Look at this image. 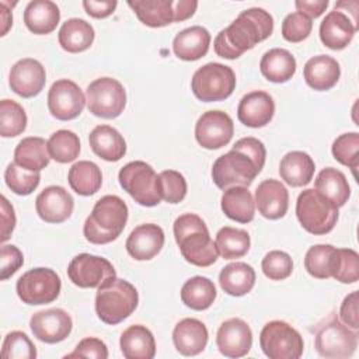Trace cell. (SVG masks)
Segmentation results:
<instances>
[{"label": "cell", "mask_w": 359, "mask_h": 359, "mask_svg": "<svg viewBox=\"0 0 359 359\" xmlns=\"http://www.w3.org/2000/svg\"><path fill=\"white\" fill-rule=\"evenodd\" d=\"M266 158V149L257 137L238 139L230 151L216 158L212 180L220 189L230 187H250L261 172Z\"/></svg>", "instance_id": "1"}, {"label": "cell", "mask_w": 359, "mask_h": 359, "mask_svg": "<svg viewBox=\"0 0 359 359\" xmlns=\"http://www.w3.org/2000/svg\"><path fill=\"white\" fill-rule=\"evenodd\" d=\"M175 241L184 259L195 266L206 268L217 261L219 251L210 238L208 226L195 213L178 216L172 226Z\"/></svg>", "instance_id": "2"}, {"label": "cell", "mask_w": 359, "mask_h": 359, "mask_svg": "<svg viewBox=\"0 0 359 359\" xmlns=\"http://www.w3.org/2000/svg\"><path fill=\"white\" fill-rule=\"evenodd\" d=\"M128 206L116 195L100 198L86 219L83 233L91 244H108L116 240L128 222Z\"/></svg>", "instance_id": "3"}, {"label": "cell", "mask_w": 359, "mask_h": 359, "mask_svg": "<svg viewBox=\"0 0 359 359\" xmlns=\"http://www.w3.org/2000/svg\"><path fill=\"white\" fill-rule=\"evenodd\" d=\"M139 293L136 287L121 278H111L97 287L95 313L98 318L115 325L128 318L137 307Z\"/></svg>", "instance_id": "4"}, {"label": "cell", "mask_w": 359, "mask_h": 359, "mask_svg": "<svg viewBox=\"0 0 359 359\" xmlns=\"http://www.w3.org/2000/svg\"><path fill=\"white\" fill-rule=\"evenodd\" d=\"M273 31L272 15L259 7L241 11L237 18L222 34L229 45L240 55L252 49L257 43L271 36Z\"/></svg>", "instance_id": "5"}, {"label": "cell", "mask_w": 359, "mask_h": 359, "mask_svg": "<svg viewBox=\"0 0 359 359\" xmlns=\"http://www.w3.org/2000/svg\"><path fill=\"white\" fill-rule=\"evenodd\" d=\"M314 348L323 358H349L358 348V331L345 325L335 313L316 325Z\"/></svg>", "instance_id": "6"}, {"label": "cell", "mask_w": 359, "mask_h": 359, "mask_svg": "<svg viewBox=\"0 0 359 359\" xmlns=\"http://www.w3.org/2000/svg\"><path fill=\"white\" fill-rule=\"evenodd\" d=\"M296 216L306 231L314 236H323L335 227L338 208L314 188H307L297 196Z\"/></svg>", "instance_id": "7"}, {"label": "cell", "mask_w": 359, "mask_h": 359, "mask_svg": "<svg viewBox=\"0 0 359 359\" xmlns=\"http://www.w3.org/2000/svg\"><path fill=\"white\" fill-rule=\"evenodd\" d=\"M123 191L142 206H156L161 201L158 174L144 161L136 160L125 164L118 174Z\"/></svg>", "instance_id": "8"}, {"label": "cell", "mask_w": 359, "mask_h": 359, "mask_svg": "<svg viewBox=\"0 0 359 359\" xmlns=\"http://www.w3.org/2000/svg\"><path fill=\"white\" fill-rule=\"evenodd\" d=\"M191 88L194 95L203 102L223 101L236 88V74L230 66L210 62L194 73Z\"/></svg>", "instance_id": "9"}, {"label": "cell", "mask_w": 359, "mask_h": 359, "mask_svg": "<svg viewBox=\"0 0 359 359\" xmlns=\"http://www.w3.org/2000/svg\"><path fill=\"white\" fill-rule=\"evenodd\" d=\"M259 346L269 359H299L303 355L304 342L300 332L290 324L273 320L261 330Z\"/></svg>", "instance_id": "10"}, {"label": "cell", "mask_w": 359, "mask_h": 359, "mask_svg": "<svg viewBox=\"0 0 359 359\" xmlns=\"http://www.w3.org/2000/svg\"><path fill=\"white\" fill-rule=\"evenodd\" d=\"M88 111L104 119L118 118L126 107V91L112 77H100L91 81L86 90Z\"/></svg>", "instance_id": "11"}, {"label": "cell", "mask_w": 359, "mask_h": 359, "mask_svg": "<svg viewBox=\"0 0 359 359\" xmlns=\"http://www.w3.org/2000/svg\"><path fill=\"white\" fill-rule=\"evenodd\" d=\"M62 282L59 275L50 268H34L22 273L15 285L17 294L22 303L41 306L52 303L60 293Z\"/></svg>", "instance_id": "12"}, {"label": "cell", "mask_w": 359, "mask_h": 359, "mask_svg": "<svg viewBox=\"0 0 359 359\" xmlns=\"http://www.w3.org/2000/svg\"><path fill=\"white\" fill-rule=\"evenodd\" d=\"M67 276L76 286L91 289L98 287L111 278H115L116 272L107 258L83 252L70 261L67 266Z\"/></svg>", "instance_id": "13"}, {"label": "cell", "mask_w": 359, "mask_h": 359, "mask_svg": "<svg viewBox=\"0 0 359 359\" xmlns=\"http://www.w3.org/2000/svg\"><path fill=\"white\" fill-rule=\"evenodd\" d=\"M86 101L81 88L69 79L55 81L48 93V109L59 121L77 118L83 112Z\"/></svg>", "instance_id": "14"}, {"label": "cell", "mask_w": 359, "mask_h": 359, "mask_svg": "<svg viewBox=\"0 0 359 359\" xmlns=\"http://www.w3.org/2000/svg\"><path fill=\"white\" fill-rule=\"evenodd\" d=\"M234 123L230 115L223 111H206L195 123V139L203 149L216 150L231 140Z\"/></svg>", "instance_id": "15"}, {"label": "cell", "mask_w": 359, "mask_h": 359, "mask_svg": "<svg viewBox=\"0 0 359 359\" xmlns=\"http://www.w3.org/2000/svg\"><path fill=\"white\" fill-rule=\"evenodd\" d=\"M29 327L35 338L45 344L65 341L73 328V320L63 309H48L32 314Z\"/></svg>", "instance_id": "16"}, {"label": "cell", "mask_w": 359, "mask_h": 359, "mask_svg": "<svg viewBox=\"0 0 359 359\" xmlns=\"http://www.w3.org/2000/svg\"><path fill=\"white\" fill-rule=\"evenodd\" d=\"M46 83V73L42 63L32 57H24L13 65L8 76L11 90L22 98L38 95Z\"/></svg>", "instance_id": "17"}, {"label": "cell", "mask_w": 359, "mask_h": 359, "mask_svg": "<svg viewBox=\"0 0 359 359\" xmlns=\"http://www.w3.org/2000/svg\"><path fill=\"white\" fill-rule=\"evenodd\" d=\"M216 345L222 355L227 358L245 356L252 346V331L241 318H229L217 330Z\"/></svg>", "instance_id": "18"}, {"label": "cell", "mask_w": 359, "mask_h": 359, "mask_svg": "<svg viewBox=\"0 0 359 359\" xmlns=\"http://www.w3.org/2000/svg\"><path fill=\"white\" fill-rule=\"evenodd\" d=\"M74 208L73 196L59 185L46 187L35 199L38 216L46 223H62L67 220Z\"/></svg>", "instance_id": "19"}, {"label": "cell", "mask_w": 359, "mask_h": 359, "mask_svg": "<svg viewBox=\"0 0 359 359\" xmlns=\"http://www.w3.org/2000/svg\"><path fill=\"white\" fill-rule=\"evenodd\" d=\"M164 240V231L160 226L143 223L130 231L125 247L128 254L136 261H149L161 251Z\"/></svg>", "instance_id": "20"}, {"label": "cell", "mask_w": 359, "mask_h": 359, "mask_svg": "<svg viewBox=\"0 0 359 359\" xmlns=\"http://www.w3.org/2000/svg\"><path fill=\"white\" fill-rule=\"evenodd\" d=\"M255 206L258 212L269 220L280 219L289 208V192L286 187L273 178L264 180L255 189Z\"/></svg>", "instance_id": "21"}, {"label": "cell", "mask_w": 359, "mask_h": 359, "mask_svg": "<svg viewBox=\"0 0 359 359\" xmlns=\"http://www.w3.org/2000/svg\"><path fill=\"white\" fill-rule=\"evenodd\" d=\"M275 114L273 98L266 91H251L245 94L237 107L238 121L248 128L268 125Z\"/></svg>", "instance_id": "22"}, {"label": "cell", "mask_w": 359, "mask_h": 359, "mask_svg": "<svg viewBox=\"0 0 359 359\" xmlns=\"http://www.w3.org/2000/svg\"><path fill=\"white\" fill-rule=\"evenodd\" d=\"M356 29L358 27L352 22L348 14L339 10H332L320 24V39L327 48L341 50L351 43Z\"/></svg>", "instance_id": "23"}, {"label": "cell", "mask_w": 359, "mask_h": 359, "mask_svg": "<svg viewBox=\"0 0 359 359\" xmlns=\"http://www.w3.org/2000/svg\"><path fill=\"white\" fill-rule=\"evenodd\" d=\"M208 328L198 318H182L172 331L175 349L184 356L199 355L208 344Z\"/></svg>", "instance_id": "24"}, {"label": "cell", "mask_w": 359, "mask_h": 359, "mask_svg": "<svg viewBox=\"0 0 359 359\" xmlns=\"http://www.w3.org/2000/svg\"><path fill=\"white\" fill-rule=\"evenodd\" d=\"M303 76L307 86L313 90L327 91L338 83L341 67L337 59L328 55H317L306 62Z\"/></svg>", "instance_id": "25"}, {"label": "cell", "mask_w": 359, "mask_h": 359, "mask_svg": "<svg viewBox=\"0 0 359 359\" xmlns=\"http://www.w3.org/2000/svg\"><path fill=\"white\" fill-rule=\"evenodd\" d=\"M210 45V34L201 25H194L180 31L172 41V50L181 60L192 62L203 57Z\"/></svg>", "instance_id": "26"}, {"label": "cell", "mask_w": 359, "mask_h": 359, "mask_svg": "<svg viewBox=\"0 0 359 359\" xmlns=\"http://www.w3.org/2000/svg\"><path fill=\"white\" fill-rule=\"evenodd\" d=\"M91 150L105 161H118L126 153L123 136L109 125L95 126L88 136Z\"/></svg>", "instance_id": "27"}, {"label": "cell", "mask_w": 359, "mask_h": 359, "mask_svg": "<svg viewBox=\"0 0 359 359\" xmlns=\"http://www.w3.org/2000/svg\"><path fill=\"white\" fill-rule=\"evenodd\" d=\"M119 346L126 359H151L156 355L154 337L151 331L142 324L128 327L121 335Z\"/></svg>", "instance_id": "28"}, {"label": "cell", "mask_w": 359, "mask_h": 359, "mask_svg": "<svg viewBox=\"0 0 359 359\" xmlns=\"http://www.w3.org/2000/svg\"><path fill=\"white\" fill-rule=\"evenodd\" d=\"M59 7L50 0L29 1L24 10V24L36 35L50 34L59 24Z\"/></svg>", "instance_id": "29"}, {"label": "cell", "mask_w": 359, "mask_h": 359, "mask_svg": "<svg viewBox=\"0 0 359 359\" xmlns=\"http://www.w3.org/2000/svg\"><path fill=\"white\" fill-rule=\"evenodd\" d=\"M316 164L313 158L299 150L286 153L279 164L280 178L290 187H304L307 185L314 175Z\"/></svg>", "instance_id": "30"}, {"label": "cell", "mask_w": 359, "mask_h": 359, "mask_svg": "<svg viewBox=\"0 0 359 359\" xmlns=\"http://www.w3.org/2000/svg\"><path fill=\"white\" fill-rule=\"evenodd\" d=\"M223 213L238 223H250L255 216V201L247 187H230L222 195Z\"/></svg>", "instance_id": "31"}, {"label": "cell", "mask_w": 359, "mask_h": 359, "mask_svg": "<svg viewBox=\"0 0 359 359\" xmlns=\"http://www.w3.org/2000/svg\"><path fill=\"white\" fill-rule=\"evenodd\" d=\"M259 70L272 83H286L296 73V59L287 49L273 48L262 55Z\"/></svg>", "instance_id": "32"}, {"label": "cell", "mask_w": 359, "mask_h": 359, "mask_svg": "<svg viewBox=\"0 0 359 359\" xmlns=\"http://www.w3.org/2000/svg\"><path fill=\"white\" fill-rule=\"evenodd\" d=\"M128 6L147 27L160 28L175 22L174 0H135L128 1Z\"/></svg>", "instance_id": "33"}, {"label": "cell", "mask_w": 359, "mask_h": 359, "mask_svg": "<svg viewBox=\"0 0 359 359\" xmlns=\"http://www.w3.org/2000/svg\"><path fill=\"white\" fill-rule=\"evenodd\" d=\"M219 283L224 293L236 297L244 296L255 285V271L245 262H231L220 271Z\"/></svg>", "instance_id": "34"}, {"label": "cell", "mask_w": 359, "mask_h": 359, "mask_svg": "<svg viewBox=\"0 0 359 359\" xmlns=\"http://www.w3.org/2000/svg\"><path fill=\"white\" fill-rule=\"evenodd\" d=\"M94 28L90 22L81 18H70L63 22L59 29V45L70 53L87 50L94 42Z\"/></svg>", "instance_id": "35"}, {"label": "cell", "mask_w": 359, "mask_h": 359, "mask_svg": "<svg viewBox=\"0 0 359 359\" xmlns=\"http://www.w3.org/2000/svg\"><path fill=\"white\" fill-rule=\"evenodd\" d=\"M314 189L337 208L344 206L351 196V188L345 174L334 167H327L318 172L314 181Z\"/></svg>", "instance_id": "36"}, {"label": "cell", "mask_w": 359, "mask_h": 359, "mask_svg": "<svg viewBox=\"0 0 359 359\" xmlns=\"http://www.w3.org/2000/svg\"><path fill=\"white\" fill-rule=\"evenodd\" d=\"M50 154L48 142L38 136H28L20 140L14 150V161L31 171H41L48 167Z\"/></svg>", "instance_id": "37"}, {"label": "cell", "mask_w": 359, "mask_h": 359, "mask_svg": "<svg viewBox=\"0 0 359 359\" xmlns=\"http://www.w3.org/2000/svg\"><path fill=\"white\" fill-rule=\"evenodd\" d=\"M67 180L70 188L76 194L81 196H90L101 188L102 174L95 163L81 160L70 167Z\"/></svg>", "instance_id": "38"}, {"label": "cell", "mask_w": 359, "mask_h": 359, "mask_svg": "<svg viewBox=\"0 0 359 359\" xmlns=\"http://www.w3.org/2000/svg\"><path fill=\"white\" fill-rule=\"evenodd\" d=\"M216 294L215 283L205 276L189 278L181 287L182 303L196 311L209 309L213 304Z\"/></svg>", "instance_id": "39"}, {"label": "cell", "mask_w": 359, "mask_h": 359, "mask_svg": "<svg viewBox=\"0 0 359 359\" xmlns=\"http://www.w3.org/2000/svg\"><path fill=\"white\" fill-rule=\"evenodd\" d=\"M216 247L224 259H236L244 257L251 245L250 234L243 229L230 226L222 227L216 234Z\"/></svg>", "instance_id": "40"}, {"label": "cell", "mask_w": 359, "mask_h": 359, "mask_svg": "<svg viewBox=\"0 0 359 359\" xmlns=\"http://www.w3.org/2000/svg\"><path fill=\"white\" fill-rule=\"evenodd\" d=\"M48 150L50 158L65 164L74 161L80 153L79 136L67 129H59L50 135L48 140Z\"/></svg>", "instance_id": "41"}, {"label": "cell", "mask_w": 359, "mask_h": 359, "mask_svg": "<svg viewBox=\"0 0 359 359\" xmlns=\"http://www.w3.org/2000/svg\"><path fill=\"white\" fill-rule=\"evenodd\" d=\"M335 247L331 244H316L310 247L304 255V268L313 278H331Z\"/></svg>", "instance_id": "42"}, {"label": "cell", "mask_w": 359, "mask_h": 359, "mask_svg": "<svg viewBox=\"0 0 359 359\" xmlns=\"http://www.w3.org/2000/svg\"><path fill=\"white\" fill-rule=\"evenodd\" d=\"M27 128V114L24 108L13 100L0 101V135L15 137Z\"/></svg>", "instance_id": "43"}, {"label": "cell", "mask_w": 359, "mask_h": 359, "mask_svg": "<svg viewBox=\"0 0 359 359\" xmlns=\"http://www.w3.org/2000/svg\"><path fill=\"white\" fill-rule=\"evenodd\" d=\"M4 180L7 187L17 195H29L32 194L39 182H41V174L39 171H31L21 165H18L15 161L10 163L4 171Z\"/></svg>", "instance_id": "44"}, {"label": "cell", "mask_w": 359, "mask_h": 359, "mask_svg": "<svg viewBox=\"0 0 359 359\" xmlns=\"http://www.w3.org/2000/svg\"><path fill=\"white\" fill-rule=\"evenodd\" d=\"M331 278L341 283H355L359 279V255L352 248H335Z\"/></svg>", "instance_id": "45"}, {"label": "cell", "mask_w": 359, "mask_h": 359, "mask_svg": "<svg viewBox=\"0 0 359 359\" xmlns=\"http://www.w3.org/2000/svg\"><path fill=\"white\" fill-rule=\"evenodd\" d=\"M334 158L352 170L356 177V168L359 165V133L348 132L339 135L331 147Z\"/></svg>", "instance_id": "46"}, {"label": "cell", "mask_w": 359, "mask_h": 359, "mask_svg": "<svg viewBox=\"0 0 359 359\" xmlns=\"http://www.w3.org/2000/svg\"><path fill=\"white\" fill-rule=\"evenodd\" d=\"M4 359H35L36 348L22 331H11L6 335L1 346Z\"/></svg>", "instance_id": "47"}, {"label": "cell", "mask_w": 359, "mask_h": 359, "mask_svg": "<svg viewBox=\"0 0 359 359\" xmlns=\"http://www.w3.org/2000/svg\"><path fill=\"white\" fill-rule=\"evenodd\" d=\"M161 199L167 203H180L187 195V181L175 170H164L158 174Z\"/></svg>", "instance_id": "48"}, {"label": "cell", "mask_w": 359, "mask_h": 359, "mask_svg": "<svg viewBox=\"0 0 359 359\" xmlns=\"http://www.w3.org/2000/svg\"><path fill=\"white\" fill-rule=\"evenodd\" d=\"M264 275L271 280H283L292 275L293 261L290 255L280 250L269 251L261 262Z\"/></svg>", "instance_id": "49"}, {"label": "cell", "mask_w": 359, "mask_h": 359, "mask_svg": "<svg viewBox=\"0 0 359 359\" xmlns=\"http://www.w3.org/2000/svg\"><path fill=\"white\" fill-rule=\"evenodd\" d=\"M313 29V21L307 15L294 11L285 17L282 22V36L292 43L304 41Z\"/></svg>", "instance_id": "50"}, {"label": "cell", "mask_w": 359, "mask_h": 359, "mask_svg": "<svg viewBox=\"0 0 359 359\" xmlns=\"http://www.w3.org/2000/svg\"><path fill=\"white\" fill-rule=\"evenodd\" d=\"M24 264L22 252L13 244L1 245L0 251V279L7 280L11 278Z\"/></svg>", "instance_id": "51"}, {"label": "cell", "mask_w": 359, "mask_h": 359, "mask_svg": "<svg viewBox=\"0 0 359 359\" xmlns=\"http://www.w3.org/2000/svg\"><path fill=\"white\" fill-rule=\"evenodd\" d=\"M65 358H94V359H107L108 358V348L107 345L95 338L87 337L81 339L72 353H67Z\"/></svg>", "instance_id": "52"}, {"label": "cell", "mask_w": 359, "mask_h": 359, "mask_svg": "<svg viewBox=\"0 0 359 359\" xmlns=\"http://www.w3.org/2000/svg\"><path fill=\"white\" fill-rule=\"evenodd\" d=\"M339 320L352 330L359 328V317H358V290L351 292L341 303L339 307Z\"/></svg>", "instance_id": "53"}, {"label": "cell", "mask_w": 359, "mask_h": 359, "mask_svg": "<svg viewBox=\"0 0 359 359\" xmlns=\"http://www.w3.org/2000/svg\"><path fill=\"white\" fill-rule=\"evenodd\" d=\"M116 6H118V3L115 0H101V1L84 0L83 1V7H84L86 13L93 18L109 17L115 11Z\"/></svg>", "instance_id": "54"}, {"label": "cell", "mask_w": 359, "mask_h": 359, "mask_svg": "<svg viewBox=\"0 0 359 359\" xmlns=\"http://www.w3.org/2000/svg\"><path fill=\"white\" fill-rule=\"evenodd\" d=\"M15 227V213L7 198L1 196V243L7 241Z\"/></svg>", "instance_id": "55"}, {"label": "cell", "mask_w": 359, "mask_h": 359, "mask_svg": "<svg viewBox=\"0 0 359 359\" xmlns=\"http://www.w3.org/2000/svg\"><path fill=\"white\" fill-rule=\"evenodd\" d=\"M294 7L309 18H317L328 7V0H297L294 1Z\"/></svg>", "instance_id": "56"}, {"label": "cell", "mask_w": 359, "mask_h": 359, "mask_svg": "<svg viewBox=\"0 0 359 359\" xmlns=\"http://www.w3.org/2000/svg\"><path fill=\"white\" fill-rule=\"evenodd\" d=\"M198 8V1L195 0H174L175 22L185 21L191 18Z\"/></svg>", "instance_id": "57"}, {"label": "cell", "mask_w": 359, "mask_h": 359, "mask_svg": "<svg viewBox=\"0 0 359 359\" xmlns=\"http://www.w3.org/2000/svg\"><path fill=\"white\" fill-rule=\"evenodd\" d=\"M334 10H339V11H351L352 14V20L353 22L359 27V20H358V10H359V1L358 0H348V1H338L335 3Z\"/></svg>", "instance_id": "58"}, {"label": "cell", "mask_w": 359, "mask_h": 359, "mask_svg": "<svg viewBox=\"0 0 359 359\" xmlns=\"http://www.w3.org/2000/svg\"><path fill=\"white\" fill-rule=\"evenodd\" d=\"M13 24V15L10 13V10L4 8L3 6V13H1V35H6L8 28L11 27Z\"/></svg>", "instance_id": "59"}]
</instances>
